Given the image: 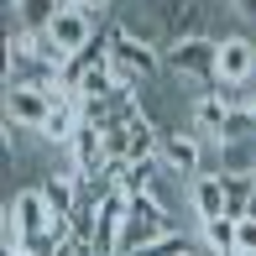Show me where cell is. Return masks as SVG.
I'll return each instance as SVG.
<instances>
[{
    "mask_svg": "<svg viewBox=\"0 0 256 256\" xmlns=\"http://www.w3.org/2000/svg\"><path fill=\"white\" fill-rule=\"evenodd\" d=\"M104 63H110V74L120 78L126 89H142V84H152L162 74V48H152V42H142V37H126L110 21V26H104Z\"/></svg>",
    "mask_w": 256,
    "mask_h": 256,
    "instance_id": "obj_1",
    "label": "cell"
},
{
    "mask_svg": "<svg viewBox=\"0 0 256 256\" xmlns=\"http://www.w3.org/2000/svg\"><path fill=\"white\" fill-rule=\"evenodd\" d=\"M172 214L162 204H152L142 194V199H131V209H126V230H120V256H136L142 246H152V240H162V236H172Z\"/></svg>",
    "mask_w": 256,
    "mask_h": 256,
    "instance_id": "obj_4",
    "label": "cell"
},
{
    "mask_svg": "<svg viewBox=\"0 0 256 256\" xmlns=\"http://www.w3.org/2000/svg\"><path fill=\"white\" fill-rule=\"evenodd\" d=\"M37 188H42V199L52 204V214H74V209H78V194H84V183H78V172L68 168V172H48Z\"/></svg>",
    "mask_w": 256,
    "mask_h": 256,
    "instance_id": "obj_9",
    "label": "cell"
},
{
    "mask_svg": "<svg viewBox=\"0 0 256 256\" xmlns=\"http://www.w3.org/2000/svg\"><path fill=\"white\" fill-rule=\"evenodd\" d=\"M220 183H225V199H230V220H240L251 194H256V178L251 172H220Z\"/></svg>",
    "mask_w": 256,
    "mask_h": 256,
    "instance_id": "obj_10",
    "label": "cell"
},
{
    "mask_svg": "<svg viewBox=\"0 0 256 256\" xmlns=\"http://www.w3.org/2000/svg\"><path fill=\"white\" fill-rule=\"evenodd\" d=\"M100 32H104V21H94L84 6H58V16L48 21V42L58 48V58H63V63H74L84 48H94Z\"/></svg>",
    "mask_w": 256,
    "mask_h": 256,
    "instance_id": "obj_3",
    "label": "cell"
},
{
    "mask_svg": "<svg viewBox=\"0 0 256 256\" xmlns=\"http://www.w3.org/2000/svg\"><path fill=\"white\" fill-rule=\"evenodd\" d=\"M225 6H230V10H236V16H240V21H251V26H256V0H225Z\"/></svg>",
    "mask_w": 256,
    "mask_h": 256,
    "instance_id": "obj_13",
    "label": "cell"
},
{
    "mask_svg": "<svg viewBox=\"0 0 256 256\" xmlns=\"http://www.w3.org/2000/svg\"><path fill=\"white\" fill-rule=\"evenodd\" d=\"M52 110H58V100L48 94V84H6V120L10 126H26L37 136Z\"/></svg>",
    "mask_w": 256,
    "mask_h": 256,
    "instance_id": "obj_5",
    "label": "cell"
},
{
    "mask_svg": "<svg viewBox=\"0 0 256 256\" xmlns=\"http://www.w3.org/2000/svg\"><path fill=\"white\" fill-rule=\"evenodd\" d=\"M136 256H204V240H188V236H162V240H152V246H142Z\"/></svg>",
    "mask_w": 256,
    "mask_h": 256,
    "instance_id": "obj_11",
    "label": "cell"
},
{
    "mask_svg": "<svg viewBox=\"0 0 256 256\" xmlns=\"http://www.w3.org/2000/svg\"><path fill=\"white\" fill-rule=\"evenodd\" d=\"M256 78V37L225 32L220 37V84H251Z\"/></svg>",
    "mask_w": 256,
    "mask_h": 256,
    "instance_id": "obj_6",
    "label": "cell"
},
{
    "mask_svg": "<svg viewBox=\"0 0 256 256\" xmlns=\"http://www.w3.org/2000/svg\"><path fill=\"white\" fill-rule=\"evenodd\" d=\"M236 256H256V220H236Z\"/></svg>",
    "mask_w": 256,
    "mask_h": 256,
    "instance_id": "obj_12",
    "label": "cell"
},
{
    "mask_svg": "<svg viewBox=\"0 0 256 256\" xmlns=\"http://www.w3.org/2000/svg\"><path fill=\"white\" fill-rule=\"evenodd\" d=\"M188 209H194V220H225L230 214V199H225V183H220V172H204V178H194L188 183Z\"/></svg>",
    "mask_w": 256,
    "mask_h": 256,
    "instance_id": "obj_8",
    "label": "cell"
},
{
    "mask_svg": "<svg viewBox=\"0 0 256 256\" xmlns=\"http://www.w3.org/2000/svg\"><path fill=\"white\" fill-rule=\"evenodd\" d=\"M162 68L172 78H188V84L214 89L220 84V37H183V42H168L162 48Z\"/></svg>",
    "mask_w": 256,
    "mask_h": 256,
    "instance_id": "obj_2",
    "label": "cell"
},
{
    "mask_svg": "<svg viewBox=\"0 0 256 256\" xmlns=\"http://www.w3.org/2000/svg\"><path fill=\"white\" fill-rule=\"evenodd\" d=\"M0 256H32V251H0Z\"/></svg>",
    "mask_w": 256,
    "mask_h": 256,
    "instance_id": "obj_14",
    "label": "cell"
},
{
    "mask_svg": "<svg viewBox=\"0 0 256 256\" xmlns=\"http://www.w3.org/2000/svg\"><path fill=\"white\" fill-rule=\"evenodd\" d=\"M162 162H168L172 172H178L183 183H194V178H204V142L194 131H168L162 136Z\"/></svg>",
    "mask_w": 256,
    "mask_h": 256,
    "instance_id": "obj_7",
    "label": "cell"
}]
</instances>
